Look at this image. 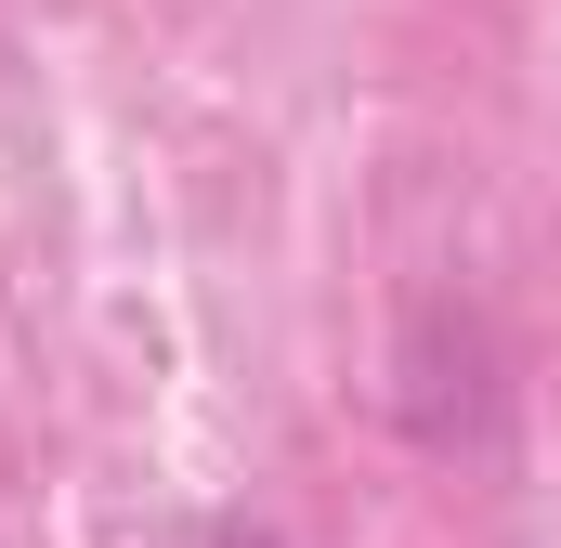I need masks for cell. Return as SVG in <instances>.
<instances>
[{
	"label": "cell",
	"mask_w": 561,
	"mask_h": 548,
	"mask_svg": "<svg viewBox=\"0 0 561 548\" xmlns=\"http://www.w3.org/2000/svg\"><path fill=\"white\" fill-rule=\"evenodd\" d=\"M209 548H287L275 523H209Z\"/></svg>",
	"instance_id": "cell-1"
}]
</instances>
